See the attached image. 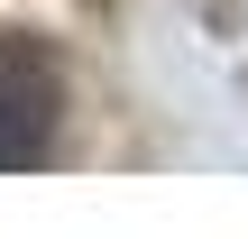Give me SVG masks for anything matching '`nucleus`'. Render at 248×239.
<instances>
[{"mask_svg": "<svg viewBox=\"0 0 248 239\" xmlns=\"http://www.w3.org/2000/svg\"><path fill=\"white\" fill-rule=\"evenodd\" d=\"M55 55L37 37H0V166H37L55 147Z\"/></svg>", "mask_w": 248, "mask_h": 239, "instance_id": "nucleus-1", "label": "nucleus"}]
</instances>
